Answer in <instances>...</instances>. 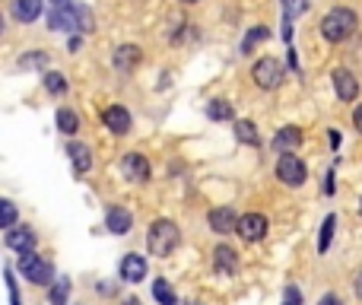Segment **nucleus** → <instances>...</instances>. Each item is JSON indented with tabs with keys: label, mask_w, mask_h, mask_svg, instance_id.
Listing matches in <instances>:
<instances>
[{
	"label": "nucleus",
	"mask_w": 362,
	"mask_h": 305,
	"mask_svg": "<svg viewBox=\"0 0 362 305\" xmlns=\"http://www.w3.org/2000/svg\"><path fill=\"white\" fill-rule=\"evenodd\" d=\"M356 25H359V16H356L349 6H334V10H327L321 19V35L337 44V42H346L356 32Z\"/></svg>",
	"instance_id": "nucleus-1"
},
{
	"label": "nucleus",
	"mask_w": 362,
	"mask_h": 305,
	"mask_svg": "<svg viewBox=\"0 0 362 305\" xmlns=\"http://www.w3.org/2000/svg\"><path fill=\"white\" fill-rule=\"evenodd\" d=\"M178 241H181V232L171 220H156L146 232V248H150L152 258H169L178 248Z\"/></svg>",
	"instance_id": "nucleus-2"
},
{
	"label": "nucleus",
	"mask_w": 362,
	"mask_h": 305,
	"mask_svg": "<svg viewBox=\"0 0 362 305\" xmlns=\"http://www.w3.org/2000/svg\"><path fill=\"white\" fill-rule=\"evenodd\" d=\"M19 270H23V277L29 280L32 286H51L54 283V267H51V261L38 258L35 251L19 254Z\"/></svg>",
	"instance_id": "nucleus-3"
},
{
	"label": "nucleus",
	"mask_w": 362,
	"mask_h": 305,
	"mask_svg": "<svg viewBox=\"0 0 362 305\" xmlns=\"http://www.w3.org/2000/svg\"><path fill=\"white\" fill-rule=\"evenodd\" d=\"M48 29H54V32L80 29V6H76L73 0H51Z\"/></svg>",
	"instance_id": "nucleus-4"
},
{
	"label": "nucleus",
	"mask_w": 362,
	"mask_h": 305,
	"mask_svg": "<svg viewBox=\"0 0 362 305\" xmlns=\"http://www.w3.org/2000/svg\"><path fill=\"white\" fill-rule=\"evenodd\" d=\"M277 178L286 188H298V184H305V178H308V165H305L296 152H283V156L277 159Z\"/></svg>",
	"instance_id": "nucleus-5"
},
{
	"label": "nucleus",
	"mask_w": 362,
	"mask_h": 305,
	"mask_svg": "<svg viewBox=\"0 0 362 305\" xmlns=\"http://www.w3.org/2000/svg\"><path fill=\"white\" fill-rule=\"evenodd\" d=\"M251 76L260 89H277L279 83H283V64H279L277 57H260V61L254 64Z\"/></svg>",
	"instance_id": "nucleus-6"
},
{
	"label": "nucleus",
	"mask_w": 362,
	"mask_h": 305,
	"mask_svg": "<svg viewBox=\"0 0 362 305\" xmlns=\"http://www.w3.org/2000/svg\"><path fill=\"white\" fill-rule=\"evenodd\" d=\"M235 232H239L245 241H260L267 235V216L264 213H245L239 220V229H235Z\"/></svg>",
	"instance_id": "nucleus-7"
},
{
	"label": "nucleus",
	"mask_w": 362,
	"mask_h": 305,
	"mask_svg": "<svg viewBox=\"0 0 362 305\" xmlns=\"http://www.w3.org/2000/svg\"><path fill=\"white\" fill-rule=\"evenodd\" d=\"M239 220L241 216H235L232 207H213L210 210V229H213L216 235H229L239 229Z\"/></svg>",
	"instance_id": "nucleus-8"
},
{
	"label": "nucleus",
	"mask_w": 362,
	"mask_h": 305,
	"mask_svg": "<svg viewBox=\"0 0 362 305\" xmlns=\"http://www.w3.org/2000/svg\"><path fill=\"white\" fill-rule=\"evenodd\" d=\"M102 121H105V127L111 133H127V131H131V124H133L131 112H127V108H121V105H108L105 112H102Z\"/></svg>",
	"instance_id": "nucleus-9"
},
{
	"label": "nucleus",
	"mask_w": 362,
	"mask_h": 305,
	"mask_svg": "<svg viewBox=\"0 0 362 305\" xmlns=\"http://www.w3.org/2000/svg\"><path fill=\"white\" fill-rule=\"evenodd\" d=\"M118 270H121V280H124V283H143L146 280V261L140 258V254H124Z\"/></svg>",
	"instance_id": "nucleus-10"
},
{
	"label": "nucleus",
	"mask_w": 362,
	"mask_h": 305,
	"mask_svg": "<svg viewBox=\"0 0 362 305\" xmlns=\"http://www.w3.org/2000/svg\"><path fill=\"white\" fill-rule=\"evenodd\" d=\"M121 172H124L131 181H146V178H150V162H146V156H140V152H127V156L121 159Z\"/></svg>",
	"instance_id": "nucleus-11"
},
{
	"label": "nucleus",
	"mask_w": 362,
	"mask_h": 305,
	"mask_svg": "<svg viewBox=\"0 0 362 305\" xmlns=\"http://www.w3.org/2000/svg\"><path fill=\"white\" fill-rule=\"evenodd\" d=\"M334 89L340 102H353L359 95V83H356V76L349 70H334Z\"/></svg>",
	"instance_id": "nucleus-12"
},
{
	"label": "nucleus",
	"mask_w": 362,
	"mask_h": 305,
	"mask_svg": "<svg viewBox=\"0 0 362 305\" xmlns=\"http://www.w3.org/2000/svg\"><path fill=\"white\" fill-rule=\"evenodd\" d=\"M105 226L111 229L114 235H127V232H131V226H133L131 210H124V207H108V213H105Z\"/></svg>",
	"instance_id": "nucleus-13"
},
{
	"label": "nucleus",
	"mask_w": 362,
	"mask_h": 305,
	"mask_svg": "<svg viewBox=\"0 0 362 305\" xmlns=\"http://www.w3.org/2000/svg\"><path fill=\"white\" fill-rule=\"evenodd\" d=\"M4 241H6V248H16L19 254L23 251H32V248H35V232H32V229H6V235H4Z\"/></svg>",
	"instance_id": "nucleus-14"
},
{
	"label": "nucleus",
	"mask_w": 362,
	"mask_h": 305,
	"mask_svg": "<svg viewBox=\"0 0 362 305\" xmlns=\"http://www.w3.org/2000/svg\"><path fill=\"white\" fill-rule=\"evenodd\" d=\"M10 13L16 23H35L42 16V0H13Z\"/></svg>",
	"instance_id": "nucleus-15"
},
{
	"label": "nucleus",
	"mask_w": 362,
	"mask_h": 305,
	"mask_svg": "<svg viewBox=\"0 0 362 305\" xmlns=\"http://www.w3.org/2000/svg\"><path fill=\"white\" fill-rule=\"evenodd\" d=\"M213 267H216V273H235L239 270V254H235L229 245H216Z\"/></svg>",
	"instance_id": "nucleus-16"
},
{
	"label": "nucleus",
	"mask_w": 362,
	"mask_h": 305,
	"mask_svg": "<svg viewBox=\"0 0 362 305\" xmlns=\"http://www.w3.org/2000/svg\"><path fill=\"white\" fill-rule=\"evenodd\" d=\"M302 143V131L298 127H279L277 131V137H273V150L277 152H289V150H296V146Z\"/></svg>",
	"instance_id": "nucleus-17"
},
{
	"label": "nucleus",
	"mask_w": 362,
	"mask_h": 305,
	"mask_svg": "<svg viewBox=\"0 0 362 305\" xmlns=\"http://www.w3.org/2000/svg\"><path fill=\"white\" fill-rule=\"evenodd\" d=\"M67 152H70V162H73V172H76V175H83V172L92 169V152H89L86 143H70Z\"/></svg>",
	"instance_id": "nucleus-18"
},
{
	"label": "nucleus",
	"mask_w": 362,
	"mask_h": 305,
	"mask_svg": "<svg viewBox=\"0 0 362 305\" xmlns=\"http://www.w3.org/2000/svg\"><path fill=\"white\" fill-rule=\"evenodd\" d=\"M140 64V48L137 44H121L118 51H114V67L118 70H133Z\"/></svg>",
	"instance_id": "nucleus-19"
},
{
	"label": "nucleus",
	"mask_w": 362,
	"mask_h": 305,
	"mask_svg": "<svg viewBox=\"0 0 362 305\" xmlns=\"http://www.w3.org/2000/svg\"><path fill=\"white\" fill-rule=\"evenodd\" d=\"M207 118H210V121H232V118H235L232 102H226V99L207 102Z\"/></svg>",
	"instance_id": "nucleus-20"
},
{
	"label": "nucleus",
	"mask_w": 362,
	"mask_h": 305,
	"mask_svg": "<svg viewBox=\"0 0 362 305\" xmlns=\"http://www.w3.org/2000/svg\"><path fill=\"white\" fill-rule=\"evenodd\" d=\"M152 299H156L159 305H178V296L169 286V280H152Z\"/></svg>",
	"instance_id": "nucleus-21"
},
{
	"label": "nucleus",
	"mask_w": 362,
	"mask_h": 305,
	"mask_svg": "<svg viewBox=\"0 0 362 305\" xmlns=\"http://www.w3.org/2000/svg\"><path fill=\"white\" fill-rule=\"evenodd\" d=\"M57 127H61V133H76L80 131V114L73 108H61L57 112Z\"/></svg>",
	"instance_id": "nucleus-22"
},
{
	"label": "nucleus",
	"mask_w": 362,
	"mask_h": 305,
	"mask_svg": "<svg viewBox=\"0 0 362 305\" xmlns=\"http://www.w3.org/2000/svg\"><path fill=\"white\" fill-rule=\"evenodd\" d=\"M334 229H337V216H334V213L324 216V222H321V235H318V251H321V254H327L330 239H334Z\"/></svg>",
	"instance_id": "nucleus-23"
},
{
	"label": "nucleus",
	"mask_w": 362,
	"mask_h": 305,
	"mask_svg": "<svg viewBox=\"0 0 362 305\" xmlns=\"http://www.w3.org/2000/svg\"><path fill=\"white\" fill-rule=\"evenodd\" d=\"M67 296H70V280H54L51 283V296H48V305H67Z\"/></svg>",
	"instance_id": "nucleus-24"
},
{
	"label": "nucleus",
	"mask_w": 362,
	"mask_h": 305,
	"mask_svg": "<svg viewBox=\"0 0 362 305\" xmlns=\"http://www.w3.org/2000/svg\"><path fill=\"white\" fill-rule=\"evenodd\" d=\"M232 131H235V137H239L241 143H258V127H254V121H245V118L235 121Z\"/></svg>",
	"instance_id": "nucleus-25"
},
{
	"label": "nucleus",
	"mask_w": 362,
	"mask_h": 305,
	"mask_svg": "<svg viewBox=\"0 0 362 305\" xmlns=\"http://www.w3.org/2000/svg\"><path fill=\"white\" fill-rule=\"evenodd\" d=\"M44 89H48V92H54V95L67 92V80H64V73H57V70H48V73H44Z\"/></svg>",
	"instance_id": "nucleus-26"
},
{
	"label": "nucleus",
	"mask_w": 362,
	"mask_h": 305,
	"mask_svg": "<svg viewBox=\"0 0 362 305\" xmlns=\"http://www.w3.org/2000/svg\"><path fill=\"white\" fill-rule=\"evenodd\" d=\"M0 226H4V229H13V226H16V207H13V201H4V203H0Z\"/></svg>",
	"instance_id": "nucleus-27"
},
{
	"label": "nucleus",
	"mask_w": 362,
	"mask_h": 305,
	"mask_svg": "<svg viewBox=\"0 0 362 305\" xmlns=\"http://www.w3.org/2000/svg\"><path fill=\"white\" fill-rule=\"evenodd\" d=\"M264 38H267V29H264V25H258V29H251V32H248V35H245V44H241V51H245V54H251V48H254V44H258V42H264Z\"/></svg>",
	"instance_id": "nucleus-28"
},
{
	"label": "nucleus",
	"mask_w": 362,
	"mask_h": 305,
	"mask_svg": "<svg viewBox=\"0 0 362 305\" xmlns=\"http://www.w3.org/2000/svg\"><path fill=\"white\" fill-rule=\"evenodd\" d=\"M44 61H48V57H44V51H35V54L19 57V67H42Z\"/></svg>",
	"instance_id": "nucleus-29"
},
{
	"label": "nucleus",
	"mask_w": 362,
	"mask_h": 305,
	"mask_svg": "<svg viewBox=\"0 0 362 305\" xmlns=\"http://www.w3.org/2000/svg\"><path fill=\"white\" fill-rule=\"evenodd\" d=\"M283 305H302V292H298V286H286L283 289Z\"/></svg>",
	"instance_id": "nucleus-30"
},
{
	"label": "nucleus",
	"mask_w": 362,
	"mask_h": 305,
	"mask_svg": "<svg viewBox=\"0 0 362 305\" xmlns=\"http://www.w3.org/2000/svg\"><path fill=\"white\" fill-rule=\"evenodd\" d=\"M308 10V0H286V19H292L296 13Z\"/></svg>",
	"instance_id": "nucleus-31"
},
{
	"label": "nucleus",
	"mask_w": 362,
	"mask_h": 305,
	"mask_svg": "<svg viewBox=\"0 0 362 305\" xmlns=\"http://www.w3.org/2000/svg\"><path fill=\"white\" fill-rule=\"evenodd\" d=\"M6 289H10V302L13 305H23V302H19V289H16V280H13L10 267H6Z\"/></svg>",
	"instance_id": "nucleus-32"
},
{
	"label": "nucleus",
	"mask_w": 362,
	"mask_h": 305,
	"mask_svg": "<svg viewBox=\"0 0 362 305\" xmlns=\"http://www.w3.org/2000/svg\"><path fill=\"white\" fill-rule=\"evenodd\" d=\"M337 184H334V172H327V181H324V194H334Z\"/></svg>",
	"instance_id": "nucleus-33"
},
{
	"label": "nucleus",
	"mask_w": 362,
	"mask_h": 305,
	"mask_svg": "<svg viewBox=\"0 0 362 305\" xmlns=\"http://www.w3.org/2000/svg\"><path fill=\"white\" fill-rule=\"evenodd\" d=\"M353 124H356V131L362 133V105H356V112H353Z\"/></svg>",
	"instance_id": "nucleus-34"
},
{
	"label": "nucleus",
	"mask_w": 362,
	"mask_h": 305,
	"mask_svg": "<svg viewBox=\"0 0 362 305\" xmlns=\"http://www.w3.org/2000/svg\"><path fill=\"white\" fill-rule=\"evenodd\" d=\"M353 286H356V296H359V299H362V270H359V273H356Z\"/></svg>",
	"instance_id": "nucleus-35"
},
{
	"label": "nucleus",
	"mask_w": 362,
	"mask_h": 305,
	"mask_svg": "<svg viewBox=\"0 0 362 305\" xmlns=\"http://www.w3.org/2000/svg\"><path fill=\"white\" fill-rule=\"evenodd\" d=\"M321 305H343V302H340L337 296H324V299H321Z\"/></svg>",
	"instance_id": "nucleus-36"
},
{
	"label": "nucleus",
	"mask_w": 362,
	"mask_h": 305,
	"mask_svg": "<svg viewBox=\"0 0 362 305\" xmlns=\"http://www.w3.org/2000/svg\"><path fill=\"white\" fill-rule=\"evenodd\" d=\"M80 44H83V38H80V35L70 38V51H80Z\"/></svg>",
	"instance_id": "nucleus-37"
},
{
	"label": "nucleus",
	"mask_w": 362,
	"mask_h": 305,
	"mask_svg": "<svg viewBox=\"0 0 362 305\" xmlns=\"http://www.w3.org/2000/svg\"><path fill=\"white\" fill-rule=\"evenodd\" d=\"M127 305H140V302H137V299H127Z\"/></svg>",
	"instance_id": "nucleus-38"
},
{
	"label": "nucleus",
	"mask_w": 362,
	"mask_h": 305,
	"mask_svg": "<svg viewBox=\"0 0 362 305\" xmlns=\"http://www.w3.org/2000/svg\"><path fill=\"white\" fill-rule=\"evenodd\" d=\"M181 4H197V0H181Z\"/></svg>",
	"instance_id": "nucleus-39"
}]
</instances>
